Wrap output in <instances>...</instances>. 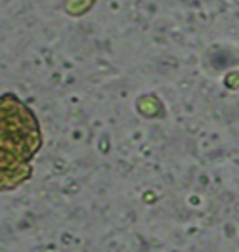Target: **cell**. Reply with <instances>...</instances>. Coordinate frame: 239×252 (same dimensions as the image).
Returning <instances> with one entry per match:
<instances>
[{
    "label": "cell",
    "instance_id": "cell-1",
    "mask_svg": "<svg viewBox=\"0 0 239 252\" xmlns=\"http://www.w3.org/2000/svg\"><path fill=\"white\" fill-rule=\"evenodd\" d=\"M40 147L42 128L31 105L14 92L0 94V193L31 178Z\"/></svg>",
    "mask_w": 239,
    "mask_h": 252
}]
</instances>
